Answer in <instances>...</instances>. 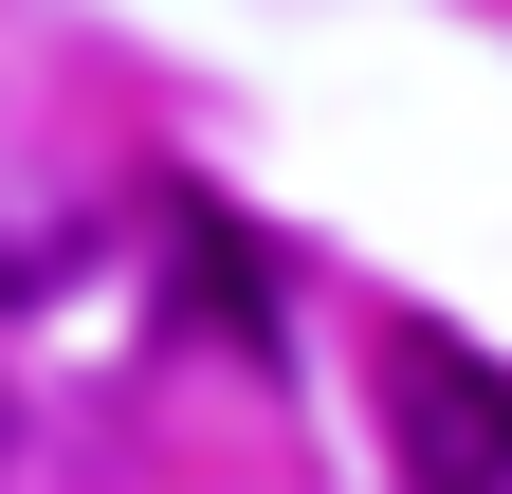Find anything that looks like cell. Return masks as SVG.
<instances>
[{"label": "cell", "mask_w": 512, "mask_h": 494, "mask_svg": "<svg viewBox=\"0 0 512 494\" xmlns=\"http://www.w3.org/2000/svg\"><path fill=\"white\" fill-rule=\"evenodd\" d=\"M384 421H403V494H512V366L458 330H384Z\"/></svg>", "instance_id": "1"}, {"label": "cell", "mask_w": 512, "mask_h": 494, "mask_svg": "<svg viewBox=\"0 0 512 494\" xmlns=\"http://www.w3.org/2000/svg\"><path fill=\"white\" fill-rule=\"evenodd\" d=\"M92 275V220L74 202H19V183H0V293H74Z\"/></svg>", "instance_id": "2"}, {"label": "cell", "mask_w": 512, "mask_h": 494, "mask_svg": "<svg viewBox=\"0 0 512 494\" xmlns=\"http://www.w3.org/2000/svg\"><path fill=\"white\" fill-rule=\"evenodd\" d=\"M0 458H19V366H0Z\"/></svg>", "instance_id": "3"}]
</instances>
